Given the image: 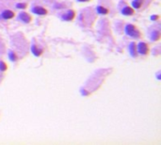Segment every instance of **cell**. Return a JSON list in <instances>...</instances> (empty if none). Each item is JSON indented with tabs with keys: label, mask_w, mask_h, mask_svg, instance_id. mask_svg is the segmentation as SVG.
Instances as JSON below:
<instances>
[{
	"label": "cell",
	"mask_w": 161,
	"mask_h": 145,
	"mask_svg": "<svg viewBox=\"0 0 161 145\" xmlns=\"http://www.w3.org/2000/svg\"><path fill=\"white\" fill-rule=\"evenodd\" d=\"M122 13L124 15H132L134 13V10H133V9H131V8L126 7V8H124V9H123Z\"/></svg>",
	"instance_id": "cell-7"
},
{
	"label": "cell",
	"mask_w": 161,
	"mask_h": 145,
	"mask_svg": "<svg viewBox=\"0 0 161 145\" xmlns=\"http://www.w3.org/2000/svg\"><path fill=\"white\" fill-rule=\"evenodd\" d=\"M97 11L99 13H101V14H107L108 13V10L106 9V8H104V7H98L97 8Z\"/></svg>",
	"instance_id": "cell-12"
},
{
	"label": "cell",
	"mask_w": 161,
	"mask_h": 145,
	"mask_svg": "<svg viewBox=\"0 0 161 145\" xmlns=\"http://www.w3.org/2000/svg\"><path fill=\"white\" fill-rule=\"evenodd\" d=\"M32 11H33L34 13L39 14V15H45L47 13V10L42 7H35L32 9Z\"/></svg>",
	"instance_id": "cell-3"
},
{
	"label": "cell",
	"mask_w": 161,
	"mask_h": 145,
	"mask_svg": "<svg viewBox=\"0 0 161 145\" xmlns=\"http://www.w3.org/2000/svg\"><path fill=\"white\" fill-rule=\"evenodd\" d=\"M10 59L13 60V61H15L16 60V55L13 53V52H10Z\"/></svg>",
	"instance_id": "cell-14"
},
{
	"label": "cell",
	"mask_w": 161,
	"mask_h": 145,
	"mask_svg": "<svg viewBox=\"0 0 161 145\" xmlns=\"http://www.w3.org/2000/svg\"><path fill=\"white\" fill-rule=\"evenodd\" d=\"M142 2H143V0H134V1L132 2V5L135 9H139V8H140V6H141Z\"/></svg>",
	"instance_id": "cell-9"
},
{
	"label": "cell",
	"mask_w": 161,
	"mask_h": 145,
	"mask_svg": "<svg viewBox=\"0 0 161 145\" xmlns=\"http://www.w3.org/2000/svg\"><path fill=\"white\" fill-rule=\"evenodd\" d=\"M19 19L23 21L24 23H29L31 21V17L30 16L26 13H21L19 14Z\"/></svg>",
	"instance_id": "cell-4"
},
{
	"label": "cell",
	"mask_w": 161,
	"mask_h": 145,
	"mask_svg": "<svg viewBox=\"0 0 161 145\" xmlns=\"http://www.w3.org/2000/svg\"><path fill=\"white\" fill-rule=\"evenodd\" d=\"M78 1H81V2H85V1H88V0H78Z\"/></svg>",
	"instance_id": "cell-17"
},
{
	"label": "cell",
	"mask_w": 161,
	"mask_h": 145,
	"mask_svg": "<svg viewBox=\"0 0 161 145\" xmlns=\"http://www.w3.org/2000/svg\"><path fill=\"white\" fill-rule=\"evenodd\" d=\"M26 7V4H17L16 5V8H18V9H25Z\"/></svg>",
	"instance_id": "cell-15"
},
{
	"label": "cell",
	"mask_w": 161,
	"mask_h": 145,
	"mask_svg": "<svg viewBox=\"0 0 161 145\" xmlns=\"http://www.w3.org/2000/svg\"><path fill=\"white\" fill-rule=\"evenodd\" d=\"M75 17V13L73 10H69L66 14H64L62 16L63 20H66V21H70V20H73Z\"/></svg>",
	"instance_id": "cell-5"
},
{
	"label": "cell",
	"mask_w": 161,
	"mask_h": 145,
	"mask_svg": "<svg viewBox=\"0 0 161 145\" xmlns=\"http://www.w3.org/2000/svg\"><path fill=\"white\" fill-rule=\"evenodd\" d=\"M159 36H160V33L158 31H153V33L151 35V39L153 41H158L159 39Z\"/></svg>",
	"instance_id": "cell-10"
},
{
	"label": "cell",
	"mask_w": 161,
	"mask_h": 145,
	"mask_svg": "<svg viewBox=\"0 0 161 145\" xmlns=\"http://www.w3.org/2000/svg\"><path fill=\"white\" fill-rule=\"evenodd\" d=\"M31 50H32V53H33V55L37 56V57H39V56L42 54V50L37 49V48H36V46H34V45L31 47Z\"/></svg>",
	"instance_id": "cell-11"
},
{
	"label": "cell",
	"mask_w": 161,
	"mask_h": 145,
	"mask_svg": "<svg viewBox=\"0 0 161 145\" xmlns=\"http://www.w3.org/2000/svg\"><path fill=\"white\" fill-rule=\"evenodd\" d=\"M129 50H130V54L133 56V57H136V44L135 43H131L130 46H129Z\"/></svg>",
	"instance_id": "cell-8"
},
{
	"label": "cell",
	"mask_w": 161,
	"mask_h": 145,
	"mask_svg": "<svg viewBox=\"0 0 161 145\" xmlns=\"http://www.w3.org/2000/svg\"><path fill=\"white\" fill-rule=\"evenodd\" d=\"M6 70H7V65H6V63L3 62V61H1V62H0V71L4 72V71H6Z\"/></svg>",
	"instance_id": "cell-13"
},
{
	"label": "cell",
	"mask_w": 161,
	"mask_h": 145,
	"mask_svg": "<svg viewBox=\"0 0 161 145\" xmlns=\"http://www.w3.org/2000/svg\"><path fill=\"white\" fill-rule=\"evenodd\" d=\"M125 32H126V34L128 36H130V37H133V38H139V36H140L139 31L133 25H128V26H126V27H125Z\"/></svg>",
	"instance_id": "cell-1"
},
{
	"label": "cell",
	"mask_w": 161,
	"mask_h": 145,
	"mask_svg": "<svg viewBox=\"0 0 161 145\" xmlns=\"http://www.w3.org/2000/svg\"><path fill=\"white\" fill-rule=\"evenodd\" d=\"M136 48L139 53L141 55H146L148 53V46L145 43H139L138 47H136Z\"/></svg>",
	"instance_id": "cell-2"
},
{
	"label": "cell",
	"mask_w": 161,
	"mask_h": 145,
	"mask_svg": "<svg viewBox=\"0 0 161 145\" xmlns=\"http://www.w3.org/2000/svg\"><path fill=\"white\" fill-rule=\"evenodd\" d=\"M151 19L152 20H156V19H158V15H153Z\"/></svg>",
	"instance_id": "cell-16"
},
{
	"label": "cell",
	"mask_w": 161,
	"mask_h": 145,
	"mask_svg": "<svg viewBox=\"0 0 161 145\" xmlns=\"http://www.w3.org/2000/svg\"><path fill=\"white\" fill-rule=\"evenodd\" d=\"M1 16L4 19H10V18H13L14 16V13H13V11H10V10H5L2 13Z\"/></svg>",
	"instance_id": "cell-6"
}]
</instances>
